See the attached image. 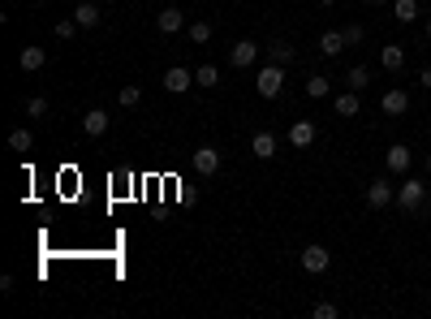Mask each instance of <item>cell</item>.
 Returning <instances> with one entry per match:
<instances>
[{"label": "cell", "mask_w": 431, "mask_h": 319, "mask_svg": "<svg viewBox=\"0 0 431 319\" xmlns=\"http://www.w3.org/2000/svg\"><path fill=\"white\" fill-rule=\"evenodd\" d=\"M255 91L263 95V100H276V95L285 91V65H276V61H268L259 73H255Z\"/></svg>", "instance_id": "1"}, {"label": "cell", "mask_w": 431, "mask_h": 319, "mask_svg": "<svg viewBox=\"0 0 431 319\" xmlns=\"http://www.w3.org/2000/svg\"><path fill=\"white\" fill-rule=\"evenodd\" d=\"M397 203H401V212H423L427 207V181L405 177V186L397 190Z\"/></svg>", "instance_id": "2"}, {"label": "cell", "mask_w": 431, "mask_h": 319, "mask_svg": "<svg viewBox=\"0 0 431 319\" xmlns=\"http://www.w3.org/2000/svg\"><path fill=\"white\" fill-rule=\"evenodd\" d=\"M328 263H333V255H328L323 246H302V272L307 276H323Z\"/></svg>", "instance_id": "3"}, {"label": "cell", "mask_w": 431, "mask_h": 319, "mask_svg": "<svg viewBox=\"0 0 431 319\" xmlns=\"http://www.w3.org/2000/svg\"><path fill=\"white\" fill-rule=\"evenodd\" d=\"M410 164H414V151L405 142H393L384 151V168H388V173H410Z\"/></svg>", "instance_id": "4"}, {"label": "cell", "mask_w": 431, "mask_h": 319, "mask_svg": "<svg viewBox=\"0 0 431 319\" xmlns=\"http://www.w3.org/2000/svg\"><path fill=\"white\" fill-rule=\"evenodd\" d=\"M190 164H194L198 177H216V173H220V151H216V147H198Z\"/></svg>", "instance_id": "5"}, {"label": "cell", "mask_w": 431, "mask_h": 319, "mask_svg": "<svg viewBox=\"0 0 431 319\" xmlns=\"http://www.w3.org/2000/svg\"><path fill=\"white\" fill-rule=\"evenodd\" d=\"M393 199H397V190H393V186H388L384 177L367 186V207H371V212H384V207H388Z\"/></svg>", "instance_id": "6"}, {"label": "cell", "mask_w": 431, "mask_h": 319, "mask_svg": "<svg viewBox=\"0 0 431 319\" xmlns=\"http://www.w3.org/2000/svg\"><path fill=\"white\" fill-rule=\"evenodd\" d=\"M194 87V73L186 69V65H173V69H164V91H173V95H186Z\"/></svg>", "instance_id": "7"}, {"label": "cell", "mask_w": 431, "mask_h": 319, "mask_svg": "<svg viewBox=\"0 0 431 319\" xmlns=\"http://www.w3.org/2000/svg\"><path fill=\"white\" fill-rule=\"evenodd\" d=\"M229 61H233V69H250L259 61V43H250V39H238L233 47H229Z\"/></svg>", "instance_id": "8"}, {"label": "cell", "mask_w": 431, "mask_h": 319, "mask_svg": "<svg viewBox=\"0 0 431 319\" xmlns=\"http://www.w3.org/2000/svg\"><path fill=\"white\" fill-rule=\"evenodd\" d=\"M379 108H384L388 117H405V112H410V91H401V87L384 91V100H379Z\"/></svg>", "instance_id": "9"}, {"label": "cell", "mask_w": 431, "mask_h": 319, "mask_svg": "<svg viewBox=\"0 0 431 319\" xmlns=\"http://www.w3.org/2000/svg\"><path fill=\"white\" fill-rule=\"evenodd\" d=\"M315 134H319L315 121H293V126H289V142L298 147V151H307V147L315 142Z\"/></svg>", "instance_id": "10"}, {"label": "cell", "mask_w": 431, "mask_h": 319, "mask_svg": "<svg viewBox=\"0 0 431 319\" xmlns=\"http://www.w3.org/2000/svg\"><path fill=\"white\" fill-rule=\"evenodd\" d=\"M379 65H384L388 73H401L405 69V47L401 43H384L379 47Z\"/></svg>", "instance_id": "11"}, {"label": "cell", "mask_w": 431, "mask_h": 319, "mask_svg": "<svg viewBox=\"0 0 431 319\" xmlns=\"http://www.w3.org/2000/svg\"><path fill=\"white\" fill-rule=\"evenodd\" d=\"M17 65L27 69V73H35V69H43V65H48V52L31 43V47H22V52H17Z\"/></svg>", "instance_id": "12"}, {"label": "cell", "mask_w": 431, "mask_h": 319, "mask_svg": "<svg viewBox=\"0 0 431 319\" xmlns=\"http://www.w3.org/2000/svg\"><path fill=\"white\" fill-rule=\"evenodd\" d=\"M156 27H160V35H177V31L186 27V13H182V9H164V13L156 17Z\"/></svg>", "instance_id": "13"}, {"label": "cell", "mask_w": 431, "mask_h": 319, "mask_svg": "<svg viewBox=\"0 0 431 319\" xmlns=\"http://www.w3.org/2000/svg\"><path fill=\"white\" fill-rule=\"evenodd\" d=\"M345 47H349V43H345V31H323V35H319V52H323V57H337V52H345Z\"/></svg>", "instance_id": "14"}, {"label": "cell", "mask_w": 431, "mask_h": 319, "mask_svg": "<svg viewBox=\"0 0 431 319\" xmlns=\"http://www.w3.org/2000/svg\"><path fill=\"white\" fill-rule=\"evenodd\" d=\"M104 130H108V112H104V108H91V112L82 117V134L99 138V134H104Z\"/></svg>", "instance_id": "15"}, {"label": "cell", "mask_w": 431, "mask_h": 319, "mask_svg": "<svg viewBox=\"0 0 431 319\" xmlns=\"http://www.w3.org/2000/svg\"><path fill=\"white\" fill-rule=\"evenodd\" d=\"M250 151H255V160H272L276 156V138L268 130H259L255 138H250Z\"/></svg>", "instance_id": "16"}, {"label": "cell", "mask_w": 431, "mask_h": 319, "mask_svg": "<svg viewBox=\"0 0 431 319\" xmlns=\"http://www.w3.org/2000/svg\"><path fill=\"white\" fill-rule=\"evenodd\" d=\"M298 52H293V43H285V39H272L268 43V61H276V65H289Z\"/></svg>", "instance_id": "17"}, {"label": "cell", "mask_w": 431, "mask_h": 319, "mask_svg": "<svg viewBox=\"0 0 431 319\" xmlns=\"http://www.w3.org/2000/svg\"><path fill=\"white\" fill-rule=\"evenodd\" d=\"M345 87H349V91H358V95H363V91L371 87V69H367V65H353V69L345 73Z\"/></svg>", "instance_id": "18"}, {"label": "cell", "mask_w": 431, "mask_h": 319, "mask_svg": "<svg viewBox=\"0 0 431 319\" xmlns=\"http://www.w3.org/2000/svg\"><path fill=\"white\" fill-rule=\"evenodd\" d=\"M363 100H358V91H341L337 95V117H358Z\"/></svg>", "instance_id": "19"}, {"label": "cell", "mask_w": 431, "mask_h": 319, "mask_svg": "<svg viewBox=\"0 0 431 319\" xmlns=\"http://www.w3.org/2000/svg\"><path fill=\"white\" fill-rule=\"evenodd\" d=\"M307 95H311V100H328V95H333V78L311 73V78H307Z\"/></svg>", "instance_id": "20"}, {"label": "cell", "mask_w": 431, "mask_h": 319, "mask_svg": "<svg viewBox=\"0 0 431 319\" xmlns=\"http://www.w3.org/2000/svg\"><path fill=\"white\" fill-rule=\"evenodd\" d=\"M73 22H78L82 31H91V27H99V9L91 5V0H82V5L73 9Z\"/></svg>", "instance_id": "21"}, {"label": "cell", "mask_w": 431, "mask_h": 319, "mask_svg": "<svg viewBox=\"0 0 431 319\" xmlns=\"http://www.w3.org/2000/svg\"><path fill=\"white\" fill-rule=\"evenodd\" d=\"M393 17L401 22V27H410V22L418 17V0H393Z\"/></svg>", "instance_id": "22"}, {"label": "cell", "mask_w": 431, "mask_h": 319, "mask_svg": "<svg viewBox=\"0 0 431 319\" xmlns=\"http://www.w3.org/2000/svg\"><path fill=\"white\" fill-rule=\"evenodd\" d=\"M186 35H190V43L194 47H203V43H212V22H190V27H186Z\"/></svg>", "instance_id": "23"}, {"label": "cell", "mask_w": 431, "mask_h": 319, "mask_svg": "<svg viewBox=\"0 0 431 319\" xmlns=\"http://www.w3.org/2000/svg\"><path fill=\"white\" fill-rule=\"evenodd\" d=\"M194 82H198V87H220V69H216V65H198V69H194Z\"/></svg>", "instance_id": "24"}, {"label": "cell", "mask_w": 431, "mask_h": 319, "mask_svg": "<svg viewBox=\"0 0 431 319\" xmlns=\"http://www.w3.org/2000/svg\"><path fill=\"white\" fill-rule=\"evenodd\" d=\"M117 104H121V108H138V104H143V91H138V87H121V91H117Z\"/></svg>", "instance_id": "25"}, {"label": "cell", "mask_w": 431, "mask_h": 319, "mask_svg": "<svg viewBox=\"0 0 431 319\" xmlns=\"http://www.w3.org/2000/svg\"><path fill=\"white\" fill-rule=\"evenodd\" d=\"M9 147H13V151H31V147H35L31 130H9Z\"/></svg>", "instance_id": "26"}, {"label": "cell", "mask_w": 431, "mask_h": 319, "mask_svg": "<svg viewBox=\"0 0 431 319\" xmlns=\"http://www.w3.org/2000/svg\"><path fill=\"white\" fill-rule=\"evenodd\" d=\"M52 31H57V39H73V35H78L82 27H78V22H73V17H61V22H57Z\"/></svg>", "instance_id": "27"}, {"label": "cell", "mask_w": 431, "mask_h": 319, "mask_svg": "<svg viewBox=\"0 0 431 319\" xmlns=\"http://www.w3.org/2000/svg\"><path fill=\"white\" fill-rule=\"evenodd\" d=\"M27 117H48V100H43V95L27 100Z\"/></svg>", "instance_id": "28"}, {"label": "cell", "mask_w": 431, "mask_h": 319, "mask_svg": "<svg viewBox=\"0 0 431 319\" xmlns=\"http://www.w3.org/2000/svg\"><path fill=\"white\" fill-rule=\"evenodd\" d=\"M363 39H367V31L358 27V22H353V27H345V43H349V47H358Z\"/></svg>", "instance_id": "29"}, {"label": "cell", "mask_w": 431, "mask_h": 319, "mask_svg": "<svg viewBox=\"0 0 431 319\" xmlns=\"http://www.w3.org/2000/svg\"><path fill=\"white\" fill-rule=\"evenodd\" d=\"M315 319H337V302H315Z\"/></svg>", "instance_id": "30"}, {"label": "cell", "mask_w": 431, "mask_h": 319, "mask_svg": "<svg viewBox=\"0 0 431 319\" xmlns=\"http://www.w3.org/2000/svg\"><path fill=\"white\" fill-rule=\"evenodd\" d=\"M418 87H427V91H431V65H427V69L418 73Z\"/></svg>", "instance_id": "31"}, {"label": "cell", "mask_w": 431, "mask_h": 319, "mask_svg": "<svg viewBox=\"0 0 431 319\" xmlns=\"http://www.w3.org/2000/svg\"><path fill=\"white\" fill-rule=\"evenodd\" d=\"M363 5H371V9H375V5H384V0H363Z\"/></svg>", "instance_id": "32"}, {"label": "cell", "mask_w": 431, "mask_h": 319, "mask_svg": "<svg viewBox=\"0 0 431 319\" xmlns=\"http://www.w3.org/2000/svg\"><path fill=\"white\" fill-rule=\"evenodd\" d=\"M427 39H431V17H427Z\"/></svg>", "instance_id": "33"}, {"label": "cell", "mask_w": 431, "mask_h": 319, "mask_svg": "<svg viewBox=\"0 0 431 319\" xmlns=\"http://www.w3.org/2000/svg\"><path fill=\"white\" fill-rule=\"evenodd\" d=\"M319 5H337V0H319Z\"/></svg>", "instance_id": "34"}, {"label": "cell", "mask_w": 431, "mask_h": 319, "mask_svg": "<svg viewBox=\"0 0 431 319\" xmlns=\"http://www.w3.org/2000/svg\"><path fill=\"white\" fill-rule=\"evenodd\" d=\"M427 173H431V156H427Z\"/></svg>", "instance_id": "35"}]
</instances>
